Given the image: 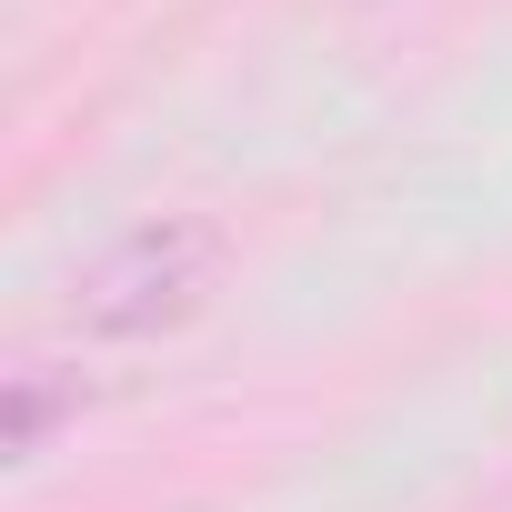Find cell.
<instances>
[{
	"instance_id": "1",
	"label": "cell",
	"mask_w": 512,
	"mask_h": 512,
	"mask_svg": "<svg viewBox=\"0 0 512 512\" xmlns=\"http://www.w3.org/2000/svg\"><path fill=\"white\" fill-rule=\"evenodd\" d=\"M221 272H231V231L211 211H151L71 272L61 312L81 342H161L221 292Z\"/></svg>"
},
{
	"instance_id": "2",
	"label": "cell",
	"mask_w": 512,
	"mask_h": 512,
	"mask_svg": "<svg viewBox=\"0 0 512 512\" xmlns=\"http://www.w3.org/2000/svg\"><path fill=\"white\" fill-rule=\"evenodd\" d=\"M101 382H81L71 362H21L11 372V392H0V442H11V462H41L51 452V432L61 422H81V402H91Z\"/></svg>"
}]
</instances>
